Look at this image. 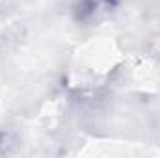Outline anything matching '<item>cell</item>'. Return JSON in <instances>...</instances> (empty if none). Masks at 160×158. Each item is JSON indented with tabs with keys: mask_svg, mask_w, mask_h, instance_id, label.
I'll return each instance as SVG.
<instances>
[{
	"mask_svg": "<svg viewBox=\"0 0 160 158\" xmlns=\"http://www.w3.org/2000/svg\"><path fill=\"white\" fill-rule=\"evenodd\" d=\"M104 9H108V0H80L78 19H93Z\"/></svg>",
	"mask_w": 160,
	"mask_h": 158,
	"instance_id": "1",
	"label": "cell"
}]
</instances>
